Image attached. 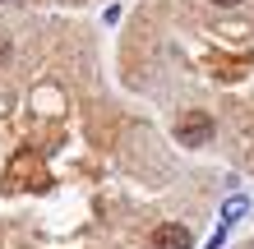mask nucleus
Instances as JSON below:
<instances>
[{
  "label": "nucleus",
  "instance_id": "f257e3e1",
  "mask_svg": "<svg viewBox=\"0 0 254 249\" xmlns=\"http://www.w3.org/2000/svg\"><path fill=\"white\" fill-rule=\"evenodd\" d=\"M176 143H185V148H203V143H213V115H203V111L185 115V120L176 125Z\"/></svg>",
  "mask_w": 254,
  "mask_h": 249
},
{
  "label": "nucleus",
  "instance_id": "f03ea898",
  "mask_svg": "<svg viewBox=\"0 0 254 249\" xmlns=\"http://www.w3.org/2000/svg\"><path fill=\"white\" fill-rule=\"evenodd\" d=\"M153 245H157V249H194V236H190L181 222H162V226L153 231Z\"/></svg>",
  "mask_w": 254,
  "mask_h": 249
},
{
  "label": "nucleus",
  "instance_id": "7ed1b4c3",
  "mask_svg": "<svg viewBox=\"0 0 254 249\" xmlns=\"http://www.w3.org/2000/svg\"><path fill=\"white\" fill-rule=\"evenodd\" d=\"M245 212H250V199H245V194H231L227 203H222V222H217V226H227V231H231Z\"/></svg>",
  "mask_w": 254,
  "mask_h": 249
},
{
  "label": "nucleus",
  "instance_id": "20e7f679",
  "mask_svg": "<svg viewBox=\"0 0 254 249\" xmlns=\"http://www.w3.org/2000/svg\"><path fill=\"white\" fill-rule=\"evenodd\" d=\"M0 60H9V37L0 33Z\"/></svg>",
  "mask_w": 254,
  "mask_h": 249
},
{
  "label": "nucleus",
  "instance_id": "39448f33",
  "mask_svg": "<svg viewBox=\"0 0 254 249\" xmlns=\"http://www.w3.org/2000/svg\"><path fill=\"white\" fill-rule=\"evenodd\" d=\"M213 5H222V9H231V5H241V0H213Z\"/></svg>",
  "mask_w": 254,
  "mask_h": 249
},
{
  "label": "nucleus",
  "instance_id": "423d86ee",
  "mask_svg": "<svg viewBox=\"0 0 254 249\" xmlns=\"http://www.w3.org/2000/svg\"><path fill=\"white\" fill-rule=\"evenodd\" d=\"M250 249H254V245H250Z\"/></svg>",
  "mask_w": 254,
  "mask_h": 249
}]
</instances>
